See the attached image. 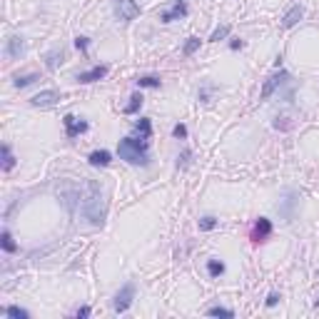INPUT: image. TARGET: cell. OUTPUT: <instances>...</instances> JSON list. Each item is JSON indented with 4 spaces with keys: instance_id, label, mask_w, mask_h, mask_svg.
<instances>
[{
    "instance_id": "33",
    "label": "cell",
    "mask_w": 319,
    "mask_h": 319,
    "mask_svg": "<svg viewBox=\"0 0 319 319\" xmlns=\"http://www.w3.org/2000/svg\"><path fill=\"white\" fill-rule=\"evenodd\" d=\"M75 317H77V319H85V317H90V307H80V310L75 312Z\"/></svg>"
},
{
    "instance_id": "11",
    "label": "cell",
    "mask_w": 319,
    "mask_h": 319,
    "mask_svg": "<svg viewBox=\"0 0 319 319\" xmlns=\"http://www.w3.org/2000/svg\"><path fill=\"white\" fill-rule=\"evenodd\" d=\"M105 75H107V65H95L92 70L80 72L75 80H77V82H82V85H87V82H97V80H102Z\"/></svg>"
},
{
    "instance_id": "26",
    "label": "cell",
    "mask_w": 319,
    "mask_h": 319,
    "mask_svg": "<svg viewBox=\"0 0 319 319\" xmlns=\"http://www.w3.org/2000/svg\"><path fill=\"white\" fill-rule=\"evenodd\" d=\"M197 47H200V37H187V42H185V47H182V55L190 57Z\"/></svg>"
},
{
    "instance_id": "5",
    "label": "cell",
    "mask_w": 319,
    "mask_h": 319,
    "mask_svg": "<svg viewBox=\"0 0 319 319\" xmlns=\"http://www.w3.org/2000/svg\"><path fill=\"white\" fill-rule=\"evenodd\" d=\"M140 15V5L137 0H115V17L120 22H130Z\"/></svg>"
},
{
    "instance_id": "31",
    "label": "cell",
    "mask_w": 319,
    "mask_h": 319,
    "mask_svg": "<svg viewBox=\"0 0 319 319\" xmlns=\"http://www.w3.org/2000/svg\"><path fill=\"white\" fill-rule=\"evenodd\" d=\"M210 92H212V87L207 85V87H202L200 90V102H210Z\"/></svg>"
},
{
    "instance_id": "9",
    "label": "cell",
    "mask_w": 319,
    "mask_h": 319,
    "mask_svg": "<svg viewBox=\"0 0 319 319\" xmlns=\"http://www.w3.org/2000/svg\"><path fill=\"white\" fill-rule=\"evenodd\" d=\"M270 235H272V222L267 217H260L255 222V227H252V242H257V245L260 242H267Z\"/></svg>"
},
{
    "instance_id": "6",
    "label": "cell",
    "mask_w": 319,
    "mask_h": 319,
    "mask_svg": "<svg viewBox=\"0 0 319 319\" xmlns=\"http://www.w3.org/2000/svg\"><path fill=\"white\" fill-rule=\"evenodd\" d=\"M285 80H290V72H287V70H280V72L270 75V77H267V82H265V87H262V92H260V100H270V97H272V92H275V90H277Z\"/></svg>"
},
{
    "instance_id": "4",
    "label": "cell",
    "mask_w": 319,
    "mask_h": 319,
    "mask_svg": "<svg viewBox=\"0 0 319 319\" xmlns=\"http://www.w3.org/2000/svg\"><path fill=\"white\" fill-rule=\"evenodd\" d=\"M132 300H135V285L127 282V285L115 295V300H112V310H115L117 315H122V312H127V310L132 307Z\"/></svg>"
},
{
    "instance_id": "16",
    "label": "cell",
    "mask_w": 319,
    "mask_h": 319,
    "mask_svg": "<svg viewBox=\"0 0 319 319\" xmlns=\"http://www.w3.org/2000/svg\"><path fill=\"white\" fill-rule=\"evenodd\" d=\"M135 135L150 140V135H152V122H150V117H140V120L135 122Z\"/></svg>"
},
{
    "instance_id": "36",
    "label": "cell",
    "mask_w": 319,
    "mask_h": 319,
    "mask_svg": "<svg viewBox=\"0 0 319 319\" xmlns=\"http://www.w3.org/2000/svg\"><path fill=\"white\" fill-rule=\"evenodd\" d=\"M317 307H319V300H317Z\"/></svg>"
},
{
    "instance_id": "1",
    "label": "cell",
    "mask_w": 319,
    "mask_h": 319,
    "mask_svg": "<svg viewBox=\"0 0 319 319\" xmlns=\"http://www.w3.org/2000/svg\"><path fill=\"white\" fill-rule=\"evenodd\" d=\"M77 205H80V215H82L92 227H102L105 215H107V205H105L102 190H100L95 182H87V185L82 187Z\"/></svg>"
},
{
    "instance_id": "29",
    "label": "cell",
    "mask_w": 319,
    "mask_h": 319,
    "mask_svg": "<svg viewBox=\"0 0 319 319\" xmlns=\"http://www.w3.org/2000/svg\"><path fill=\"white\" fill-rule=\"evenodd\" d=\"M215 227H217V220H215V217H202V220H200V230H202V232H210V230H215Z\"/></svg>"
},
{
    "instance_id": "19",
    "label": "cell",
    "mask_w": 319,
    "mask_h": 319,
    "mask_svg": "<svg viewBox=\"0 0 319 319\" xmlns=\"http://www.w3.org/2000/svg\"><path fill=\"white\" fill-rule=\"evenodd\" d=\"M15 167V157H12V150H10V145H2V170L5 172H10Z\"/></svg>"
},
{
    "instance_id": "32",
    "label": "cell",
    "mask_w": 319,
    "mask_h": 319,
    "mask_svg": "<svg viewBox=\"0 0 319 319\" xmlns=\"http://www.w3.org/2000/svg\"><path fill=\"white\" fill-rule=\"evenodd\" d=\"M230 47H232V50H240V47H245V40H240V37H232V40H230Z\"/></svg>"
},
{
    "instance_id": "22",
    "label": "cell",
    "mask_w": 319,
    "mask_h": 319,
    "mask_svg": "<svg viewBox=\"0 0 319 319\" xmlns=\"http://www.w3.org/2000/svg\"><path fill=\"white\" fill-rule=\"evenodd\" d=\"M160 85H162V80L155 77V75H145V77L137 80V87H160Z\"/></svg>"
},
{
    "instance_id": "13",
    "label": "cell",
    "mask_w": 319,
    "mask_h": 319,
    "mask_svg": "<svg viewBox=\"0 0 319 319\" xmlns=\"http://www.w3.org/2000/svg\"><path fill=\"white\" fill-rule=\"evenodd\" d=\"M302 15H305V7H302V5H292V7L285 12L282 25H285V27H295V25L302 20Z\"/></svg>"
},
{
    "instance_id": "7",
    "label": "cell",
    "mask_w": 319,
    "mask_h": 319,
    "mask_svg": "<svg viewBox=\"0 0 319 319\" xmlns=\"http://www.w3.org/2000/svg\"><path fill=\"white\" fill-rule=\"evenodd\" d=\"M57 102H60V92L57 90H42L35 97H30V105L32 107H52Z\"/></svg>"
},
{
    "instance_id": "12",
    "label": "cell",
    "mask_w": 319,
    "mask_h": 319,
    "mask_svg": "<svg viewBox=\"0 0 319 319\" xmlns=\"http://www.w3.org/2000/svg\"><path fill=\"white\" fill-rule=\"evenodd\" d=\"M185 15H187V5L175 0V5H172L170 10L160 12V20H162V22H172V20H180V17H185Z\"/></svg>"
},
{
    "instance_id": "35",
    "label": "cell",
    "mask_w": 319,
    "mask_h": 319,
    "mask_svg": "<svg viewBox=\"0 0 319 319\" xmlns=\"http://www.w3.org/2000/svg\"><path fill=\"white\" fill-rule=\"evenodd\" d=\"M177 2H187V0H177Z\"/></svg>"
},
{
    "instance_id": "20",
    "label": "cell",
    "mask_w": 319,
    "mask_h": 319,
    "mask_svg": "<svg viewBox=\"0 0 319 319\" xmlns=\"http://www.w3.org/2000/svg\"><path fill=\"white\" fill-rule=\"evenodd\" d=\"M35 80H40L35 72H30V75H17V77L12 80V85H15V87H27V85H32Z\"/></svg>"
},
{
    "instance_id": "24",
    "label": "cell",
    "mask_w": 319,
    "mask_h": 319,
    "mask_svg": "<svg viewBox=\"0 0 319 319\" xmlns=\"http://www.w3.org/2000/svg\"><path fill=\"white\" fill-rule=\"evenodd\" d=\"M5 315L12 319H27L30 317V312L27 310H20V307H15V305H10V307H5Z\"/></svg>"
},
{
    "instance_id": "17",
    "label": "cell",
    "mask_w": 319,
    "mask_h": 319,
    "mask_svg": "<svg viewBox=\"0 0 319 319\" xmlns=\"http://www.w3.org/2000/svg\"><path fill=\"white\" fill-rule=\"evenodd\" d=\"M142 102H145V97H142L140 92H135V95L130 97V102L125 105V115H135V112L142 107Z\"/></svg>"
},
{
    "instance_id": "27",
    "label": "cell",
    "mask_w": 319,
    "mask_h": 319,
    "mask_svg": "<svg viewBox=\"0 0 319 319\" xmlns=\"http://www.w3.org/2000/svg\"><path fill=\"white\" fill-rule=\"evenodd\" d=\"M190 162H192V150H182V155H177V167H190Z\"/></svg>"
},
{
    "instance_id": "2",
    "label": "cell",
    "mask_w": 319,
    "mask_h": 319,
    "mask_svg": "<svg viewBox=\"0 0 319 319\" xmlns=\"http://www.w3.org/2000/svg\"><path fill=\"white\" fill-rule=\"evenodd\" d=\"M117 155L120 160H125L127 165H140V167H147L150 165V140L145 137H122L117 142Z\"/></svg>"
},
{
    "instance_id": "25",
    "label": "cell",
    "mask_w": 319,
    "mask_h": 319,
    "mask_svg": "<svg viewBox=\"0 0 319 319\" xmlns=\"http://www.w3.org/2000/svg\"><path fill=\"white\" fill-rule=\"evenodd\" d=\"M207 315H210V317H227V319L235 317V312H232V310H227V307H210V310H207Z\"/></svg>"
},
{
    "instance_id": "14",
    "label": "cell",
    "mask_w": 319,
    "mask_h": 319,
    "mask_svg": "<svg viewBox=\"0 0 319 319\" xmlns=\"http://www.w3.org/2000/svg\"><path fill=\"white\" fill-rule=\"evenodd\" d=\"M62 62H65V50H62V47H55V50H50V52L45 55V65H47V70H57Z\"/></svg>"
},
{
    "instance_id": "30",
    "label": "cell",
    "mask_w": 319,
    "mask_h": 319,
    "mask_svg": "<svg viewBox=\"0 0 319 319\" xmlns=\"http://www.w3.org/2000/svg\"><path fill=\"white\" fill-rule=\"evenodd\" d=\"M172 135H175L177 140H185V137H187V127L180 122V125H175V127H172Z\"/></svg>"
},
{
    "instance_id": "34",
    "label": "cell",
    "mask_w": 319,
    "mask_h": 319,
    "mask_svg": "<svg viewBox=\"0 0 319 319\" xmlns=\"http://www.w3.org/2000/svg\"><path fill=\"white\" fill-rule=\"evenodd\" d=\"M277 302H280V295H277V292H272V295L267 297V307H275Z\"/></svg>"
},
{
    "instance_id": "15",
    "label": "cell",
    "mask_w": 319,
    "mask_h": 319,
    "mask_svg": "<svg viewBox=\"0 0 319 319\" xmlns=\"http://www.w3.org/2000/svg\"><path fill=\"white\" fill-rule=\"evenodd\" d=\"M87 162H90L92 167H107V165L112 162V155H110L107 150H95V152H90Z\"/></svg>"
},
{
    "instance_id": "21",
    "label": "cell",
    "mask_w": 319,
    "mask_h": 319,
    "mask_svg": "<svg viewBox=\"0 0 319 319\" xmlns=\"http://www.w3.org/2000/svg\"><path fill=\"white\" fill-rule=\"evenodd\" d=\"M230 25H220V27H215V32L210 35V42H220V40H225L227 35H230Z\"/></svg>"
},
{
    "instance_id": "23",
    "label": "cell",
    "mask_w": 319,
    "mask_h": 319,
    "mask_svg": "<svg viewBox=\"0 0 319 319\" xmlns=\"http://www.w3.org/2000/svg\"><path fill=\"white\" fill-rule=\"evenodd\" d=\"M207 272H210V277H220V275L225 272V262H220V260H210V262H207Z\"/></svg>"
},
{
    "instance_id": "18",
    "label": "cell",
    "mask_w": 319,
    "mask_h": 319,
    "mask_svg": "<svg viewBox=\"0 0 319 319\" xmlns=\"http://www.w3.org/2000/svg\"><path fill=\"white\" fill-rule=\"evenodd\" d=\"M0 247L7 252V255H12V252H17V245L12 242V235L7 232V230H2V235H0Z\"/></svg>"
},
{
    "instance_id": "3",
    "label": "cell",
    "mask_w": 319,
    "mask_h": 319,
    "mask_svg": "<svg viewBox=\"0 0 319 319\" xmlns=\"http://www.w3.org/2000/svg\"><path fill=\"white\" fill-rule=\"evenodd\" d=\"M297 205H300V195H297L295 190H287L285 197H282L280 205H277L280 217H282L285 222H292V220H295V210H297Z\"/></svg>"
},
{
    "instance_id": "8",
    "label": "cell",
    "mask_w": 319,
    "mask_h": 319,
    "mask_svg": "<svg viewBox=\"0 0 319 319\" xmlns=\"http://www.w3.org/2000/svg\"><path fill=\"white\" fill-rule=\"evenodd\" d=\"M62 125H65V135L67 137H77V135L87 132V122L85 120H77L75 115H65L62 117Z\"/></svg>"
},
{
    "instance_id": "28",
    "label": "cell",
    "mask_w": 319,
    "mask_h": 319,
    "mask_svg": "<svg viewBox=\"0 0 319 319\" xmlns=\"http://www.w3.org/2000/svg\"><path fill=\"white\" fill-rule=\"evenodd\" d=\"M87 45H90V37H85V35H77V37H75V47H77L82 55H87Z\"/></svg>"
},
{
    "instance_id": "10",
    "label": "cell",
    "mask_w": 319,
    "mask_h": 319,
    "mask_svg": "<svg viewBox=\"0 0 319 319\" xmlns=\"http://www.w3.org/2000/svg\"><path fill=\"white\" fill-rule=\"evenodd\" d=\"M22 52H25V40H22L20 35H10V37L5 40V55H7L10 60H20Z\"/></svg>"
}]
</instances>
